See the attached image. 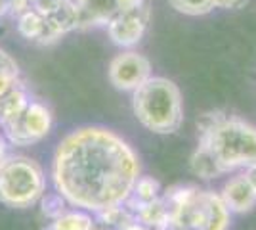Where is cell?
Segmentation results:
<instances>
[{
  "instance_id": "cell-1",
  "label": "cell",
  "mask_w": 256,
  "mask_h": 230,
  "mask_svg": "<svg viewBox=\"0 0 256 230\" xmlns=\"http://www.w3.org/2000/svg\"><path fill=\"white\" fill-rule=\"evenodd\" d=\"M136 153L106 129H80L65 136L54 157V182L69 203L90 211L117 207L138 182Z\"/></svg>"
},
{
  "instance_id": "cell-2",
  "label": "cell",
  "mask_w": 256,
  "mask_h": 230,
  "mask_svg": "<svg viewBox=\"0 0 256 230\" xmlns=\"http://www.w3.org/2000/svg\"><path fill=\"white\" fill-rule=\"evenodd\" d=\"M201 144L222 173L237 167H256V127L241 119H226L220 113H206L199 121Z\"/></svg>"
},
{
  "instance_id": "cell-3",
  "label": "cell",
  "mask_w": 256,
  "mask_h": 230,
  "mask_svg": "<svg viewBox=\"0 0 256 230\" xmlns=\"http://www.w3.org/2000/svg\"><path fill=\"white\" fill-rule=\"evenodd\" d=\"M134 113L153 132L168 134L178 131L184 119L180 90L168 79L150 77L134 90Z\"/></svg>"
},
{
  "instance_id": "cell-4",
  "label": "cell",
  "mask_w": 256,
  "mask_h": 230,
  "mask_svg": "<svg viewBox=\"0 0 256 230\" xmlns=\"http://www.w3.org/2000/svg\"><path fill=\"white\" fill-rule=\"evenodd\" d=\"M172 230H226L230 211L222 197L197 188L172 190L166 196Z\"/></svg>"
},
{
  "instance_id": "cell-5",
  "label": "cell",
  "mask_w": 256,
  "mask_h": 230,
  "mask_svg": "<svg viewBox=\"0 0 256 230\" xmlns=\"http://www.w3.org/2000/svg\"><path fill=\"white\" fill-rule=\"evenodd\" d=\"M44 192L40 167L27 157H10L0 167V201L10 207H29Z\"/></svg>"
},
{
  "instance_id": "cell-6",
  "label": "cell",
  "mask_w": 256,
  "mask_h": 230,
  "mask_svg": "<svg viewBox=\"0 0 256 230\" xmlns=\"http://www.w3.org/2000/svg\"><path fill=\"white\" fill-rule=\"evenodd\" d=\"M50 127H52V115L48 108L38 102H29L27 110L18 119L2 125L8 140L18 146H27V144L40 140L42 136L48 134Z\"/></svg>"
},
{
  "instance_id": "cell-7",
  "label": "cell",
  "mask_w": 256,
  "mask_h": 230,
  "mask_svg": "<svg viewBox=\"0 0 256 230\" xmlns=\"http://www.w3.org/2000/svg\"><path fill=\"white\" fill-rule=\"evenodd\" d=\"M151 77V66L136 52L118 54L109 66V79L120 90H136Z\"/></svg>"
},
{
  "instance_id": "cell-8",
  "label": "cell",
  "mask_w": 256,
  "mask_h": 230,
  "mask_svg": "<svg viewBox=\"0 0 256 230\" xmlns=\"http://www.w3.org/2000/svg\"><path fill=\"white\" fill-rule=\"evenodd\" d=\"M107 25H109V35L115 43L120 46H132L138 43L146 31L148 10H146V6H142L138 10L122 12V14L115 16Z\"/></svg>"
},
{
  "instance_id": "cell-9",
  "label": "cell",
  "mask_w": 256,
  "mask_h": 230,
  "mask_svg": "<svg viewBox=\"0 0 256 230\" xmlns=\"http://www.w3.org/2000/svg\"><path fill=\"white\" fill-rule=\"evenodd\" d=\"M220 197H222L228 211L243 213V211H248L256 203V190L252 186V182L248 180V176L239 175L232 178L230 182H226Z\"/></svg>"
},
{
  "instance_id": "cell-10",
  "label": "cell",
  "mask_w": 256,
  "mask_h": 230,
  "mask_svg": "<svg viewBox=\"0 0 256 230\" xmlns=\"http://www.w3.org/2000/svg\"><path fill=\"white\" fill-rule=\"evenodd\" d=\"M78 25H107L118 16L117 0H78Z\"/></svg>"
},
{
  "instance_id": "cell-11",
  "label": "cell",
  "mask_w": 256,
  "mask_h": 230,
  "mask_svg": "<svg viewBox=\"0 0 256 230\" xmlns=\"http://www.w3.org/2000/svg\"><path fill=\"white\" fill-rule=\"evenodd\" d=\"M18 29H20V33L25 39L42 43L44 33H46V20H44L38 12L29 10L18 18Z\"/></svg>"
},
{
  "instance_id": "cell-12",
  "label": "cell",
  "mask_w": 256,
  "mask_h": 230,
  "mask_svg": "<svg viewBox=\"0 0 256 230\" xmlns=\"http://www.w3.org/2000/svg\"><path fill=\"white\" fill-rule=\"evenodd\" d=\"M192 169L195 175L203 176V178H212V176L222 175V171H220L218 163L214 161V157L210 155V152H208L206 148H203V146H199L197 152L193 153Z\"/></svg>"
},
{
  "instance_id": "cell-13",
  "label": "cell",
  "mask_w": 256,
  "mask_h": 230,
  "mask_svg": "<svg viewBox=\"0 0 256 230\" xmlns=\"http://www.w3.org/2000/svg\"><path fill=\"white\" fill-rule=\"evenodd\" d=\"M52 230H92V219L84 213H65L56 219Z\"/></svg>"
},
{
  "instance_id": "cell-14",
  "label": "cell",
  "mask_w": 256,
  "mask_h": 230,
  "mask_svg": "<svg viewBox=\"0 0 256 230\" xmlns=\"http://www.w3.org/2000/svg\"><path fill=\"white\" fill-rule=\"evenodd\" d=\"M170 6L186 16H203L214 8V0H168Z\"/></svg>"
},
{
  "instance_id": "cell-15",
  "label": "cell",
  "mask_w": 256,
  "mask_h": 230,
  "mask_svg": "<svg viewBox=\"0 0 256 230\" xmlns=\"http://www.w3.org/2000/svg\"><path fill=\"white\" fill-rule=\"evenodd\" d=\"M157 190H159L157 180H153V178H138V182L134 186V194L138 197L140 205L153 201L157 197Z\"/></svg>"
},
{
  "instance_id": "cell-16",
  "label": "cell",
  "mask_w": 256,
  "mask_h": 230,
  "mask_svg": "<svg viewBox=\"0 0 256 230\" xmlns=\"http://www.w3.org/2000/svg\"><path fill=\"white\" fill-rule=\"evenodd\" d=\"M18 64L12 60L10 56L6 54L2 48H0V75H14L18 77Z\"/></svg>"
},
{
  "instance_id": "cell-17",
  "label": "cell",
  "mask_w": 256,
  "mask_h": 230,
  "mask_svg": "<svg viewBox=\"0 0 256 230\" xmlns=\"http://www.w3.org/2000/svg\"><path fill=\"white\" fill-rule=\"evenodd\" d=\"M18 87V77L14 75H0V98L8 94L12 88Z\"/></svg>"
},
{
  "instance_id": "cell-18",
  "label": "cell",
  "mask_w": 256,
  "mask_h": 230,
  "mask_svg": "<svg viewBox=\"0 0 256 230\" xmlns=\"http://www.w3.org/2000/svg\"><path fill=\"white\" fill-rule=\"evenodd\" d=\"M117 4H118V14L138 10V8H142V6H146L144 0H117Z\"/></svg>"
},
{
  "instance_id": "cell-19",
  "label": "cell",
  "mask_w": 256,
  "mask_h": 230,
  "mask_svg": "<svg viewBox=\"0 0 256 230\" xmlns=\"http://www.w3.org/2000/svg\"><path fill=\"white\" fill-rule=\"evenodd\" d=\"M246 4V0H214V8H228V10H239Z\"/></svg>"
},
{
  "instance_id": "cell-20",
  "label": "cell",
  "mask_w": 256,
  "mask_h": 230,
  "mask_svg": "<svg viewBox=\"0 0 256 230\" xmlns=\"http://www.w3.org/2000/svg\"><path fill=\"white\" fill-rule=\"evenodd\" d=\"M10 14V0H0V18Z\"/></svg>"
},
{
  "instance_id": "cell-21",
  "label": "cell",
  "mask_w": 256,
  "mask_h": 230,
  "mask_svg": "<svg viewBox=\"0 0 256 230\" xmlns=\"http://www.w3.org/2000/svg\"><path fill=\"white\" fill-rule=\"evenodd\" d=\"M246 176H248V180L252 182V186H254V190H256V167H250V169L246 171Z\"/></svg>"
},
{
  "instance_id": "cell-22",
  "label": "cell",
  "mask_w": 256,
  "mask_h": 230,
  "mask_svg": "<svg viewBox=\"0 0 256 230\" xmlns=\"http://www.w3.org/2000/svg\"><path fill=\"white\" fill-rule=\"evenodd\" d=\"M8 157H6V148H4V142L0 140V167H2V163L6 161Z\"/></svg>"
},
{
  "instance_id": "cell-23",
  "label": "cell",
  "mask_w": 256,
  "mask_h": 230,
  "mask_svg": "<svg viewBox=\"0 0 256 230\" xmlns=\"http://www.w3.org/2000/svg\"><path fill=\"white\" fill-rule=\"evenodd\" d=\"M124 230H146L144 226H138V224H130V226H126Z\"/></svg>"
}]
</instances>
